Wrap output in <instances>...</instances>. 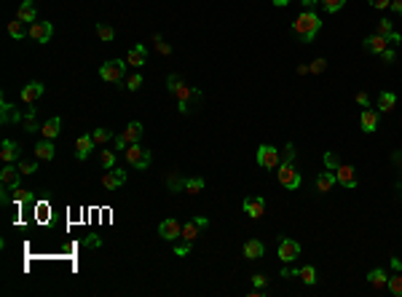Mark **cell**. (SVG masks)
Returning a JSON list of instances; mask_svg holds the SVG:
<instances>
[{"label":"cell","instance_id":"1","mask_svg":"<svg viewBox=\"0 0 402 297\" xmlns=\"http://www.w3.org/2000/svg\"><path fill=\"white\" fill-rule=\"evenodd\" d=\"M319 30H322V19L316 16V11H303V14L293 22V32H295L303 43H311Z\"/></svg>","mask_w":402,"mask_h":297},{"label":"cell","instance_id":"2","mask_svg":"<svg viewBox=\"0 0 402 297\" xmlns=\"http://www.w3.org/2000/svg\"><path fill=\"white\" fill-rule=\"evenodd\" d=\"M166 86H169V94H174L177 102H180V113H188V99L191 97H199V91H193L188 83H182L177 75L166 78Z\"/></svg>","mask_w":402,"mask_h":297},{"label":"cell","instance_id":"3","mask_svg":"<svg viewBox=\"0 0 402 297\" xmlns=\"http://www.w3.org/2000/svg\"><path fill=\"white\" fill-rule=\"evenodd\" d=\"M124 158H126V163L132 166V169L145 172L148 166H151V150H148V147H142L139 142H134V145H129L126 150H124Z\"/></svg>","mask_w":402,"mask_h":297},{"label":"cell","instance_id":"4","mask_svg":"<svg viewBox=\"0 0 402 297\" xmlns=\"http://www.w3.org/2000/svg\"><path fill=\"white\" fill-rule=\"evenodd\" d=\"M126 67H129V62H124V59H110V62H105V64L99 67V78L107 80V83H124V80H126Z\"/></svg>","mask_w":402,"mask_h":297},{"label":"cell","instance_id":"5","mask_svg":"<svg viewBox=\"0 0 402 297\" xmlns=\"http://www.w3.org/2000/svg\"><path fill=\"white\" fill-rule=\"evenodd\" d=\"M276 177H279V182H282V188H287V190H298L301 188V174L295 172V163H279L276 166Z\"/></svg>","mask_w":402,"mask_h":297},{"label":"cell","instance_id":"6","mask_svg":"<svg viewBox=\"0 0 402 297\" xmlns=\"http://www.w3.org/2000/svg\"><path fill=\"white\" fill-rule=\"evenodd\" d=\"M207 225H209L207 217H193V220H188V222L182 225V236H180V238H182V241H191V244H193V241L201 236V230L207 228Z\"/></svg>","mask_w":402,"mask_h":297},{"label":"cell","instance_id":"7","mask_svg":"<svg viewBox=\"0 0 402 297\" xmlns=\"http://www.w3.org/2000/svg\"><path fill=\"white\" fill-rule=\"evenodd\" d=\"M258 163L263 166V169H276L279 163H282V158H279V150L271 145H260L258 147Z\"/></svg>","mask_w":402,"mask_h":297},{"label":"cell","instance_id":"8","mask_svg":"<svg viewBox=\"0 0 402 297\" xmlns=\"http://www.w3.org/2000/svg\"><path fill=\"white\" fill-rule=\"evenodd\" d=\"M335 180H338V185H343V188H349V190H354L359 185L357 172H354V166H349V163H341L338 169H335Z\"/></svg>","mask_w":402,"mask_h":297},{"label":"cell","instance_id":"9","mask_svg":"<svg viewBox=\"0 0 402 297\" xmlns=\"http://www.w3.org/2000/svg\"><path fill=\"white\" fill-rule=\"evenodd\" d=\"M126 182V172L124 169H105V174H102V188L105 190H118L121 185Z\"/></svg>","mask_w":402,"mask_h":297},{"label":"cell","instance_id":"10","mask_svg":"<svg viewBox=\"0 0 402 297\" xmlns=\"http://www.w3.org/2000/svg\"><path fill=\"white\" fill-rule=\"evenodd\" d=\"M298 254H301V244L293 238H282L279 241V260L282 263H295Z\"/></svg>","mask_w":402,"mask_h":297},{"label":"cell","instance_id":"11","mask_svg":"<svg viewBox=\"0 0 402 297\" xmlns=\"http://www.w3.org/2000/svg\"><path fill=\"white\" fill-rule=\"evenodd\" d=\"M27 35H30L35 43H46V40L54 35V24H51V22H32V24H30V32H27Z\"/></svg>","mask_w":402,"mask_h":297},{"label":"cell","instance_id":"12","mask_svg":"<svg viewBox=\"0 0 402 297\" xmlns=\"http://www.w3.org/2000/svg\"><path fill=\"white\" fill-rule=\"evenodd\" d=\"M43 91H46V86H43L41 80H30V83H27V86L22 89V94H19V97H22L24 105H35V102H38V99L43 97Z\"/></svg>","mask_w":402,"mask_h":297},{"label":"cell","instance_id":"13","mask_svg":"<svg viewBox=\"0 0 402 297\" xmlns=\"http://www.w3.org/2000/svg\"><path fill=\"white\" fill-rule=\"evenodd\" d=\"M158 236H161L164 241H177V238L182 236V225L169 217V220H164L161 225H158Z\"/></svg>","mask_w":402,"mask_h":297},{"label":"cell","instance_id":"14","mask_svg":"<svg viewBox=\"0 0 402 297\" xmlns=\"http://www.w3.org/2000/svg\"><path fill=\"white\" fill-rule=\"evenodd\" d=\"M19 180H22V172H19V166H14V163H6V169L0 172V182H3V188H19Z\"/></svg>","mask_w":402,"mask_h":297},{"label":"cell","instance_id":"15","mask_svg":"<svg viewBox=\"0 0 402 297\" xmlns=\"http://www.w3.org/2000/svg\"><path fill=\"white\" fill-rule=\"evenodd\" d=\"M94 137L91 134H83V137H78V142H76V158L78 161H86L89 155H91V150H94Z\"/></svg>","mask_w":402,"mask_h":297},{"label":"cell","instance_id":"16","mask_svg":"<svg viewBox=\"0 0 402 297\" xmlns=\"http://www.w3.org/2000/svg\"><path fill=\"white\" fill-rule=\"evenodd\" d=\"M22 147L19 142H14V139H3V145H0V158H3L6 163H14L16 158H19Z\"/></svg>","mask_w":402,"mask_h":297},{"label":"cell","instance_id":"17","mask_svg":"<svg viewBox=\"0 0 402 297\" xmlns=\"http://www.w3.org/2000/svg\"><path fill=\"white\" fill-rule=\"evenodd\" d=\"M244 211L252 217V220H260L266 215V201L260 198V196H255V198H244Z\"/></svg>","mask_w":402,"mask_h":297},{"label":"cell","instance_id":"18","mask_svg":"<svg viewBox=\"0 0 402 297\" xmlns=\"http://www.w3.org/2000/svg\"><path fill=\"white\" fill-rule=\"evenodd\" d=\"M359 129H362L364 134H373V132H376V129H378V113H376V110H370V107L362 110V115H359Z\"/></svg>","mask_w":402,"mask_h":297},{"label":"cell","instance_id":"19","mask_svg":"<svg viewBox=\"0 0 402 297\" xmlns=\"http://www.w3.org/2000/svg\"><path fill=\"white\" fill-rule=\"evenodd\" d=\"M389 49V40H386V35H370V38H364V51H370V54H383Z\"/></svg>","mask_w":402,"mask_h":297},{"label":"cell","instance_id":"20","mask_svg":"<svg viewBox=\"0 0 402 297\" xmlns=\"http://www.w3.org/2000/svg\"><path fill=\"white\" fill-rule=\"evenodd\" d=\"M145 59H148V51H145L142 43H139V46H132V49H129V54H126L129 67H142Z\"/></svg>","mask_w":402,"mask_h":297},{"label":"cell","instance_id":"21","mask_svg":"<svg viewBox=\"0 0 402 297\" xmlns=\"http://www.w3.org/2000/svg\"><path fill=\"white\" fill-rule=\"evenodd\" d=\"M0 120H3V123H19L22 113H19L14 105H8V102L3 99V102H0Z\"/></svg>","mask_w":402,"mask_h":297},{"label":"cell","instance_id":"22","mask_svg":"<svg viewBox=\"0 0 402 297\" xmlns=\"http://www.w3.org/2000/svg\"><path fill=\"white\" fill-rule=\"evenodd\" d=\"M16 19L19 22H38V11H35V3L32 0H24V3L19 6V14H16Z\"/></svg>","mask_w":402,"mask_h":297},{"label":"cell","instance_id":"23","mask_svg":"<svg viewBox=\"0 0 402 297\" xmlns=\"http://www.w3.org/2000/svg\"><path fill=\"white\" fill-rule=\"evenodd\" d=\"M335 182H338V180H335V172H322V174H316V193H330Z\"/></svg>","mask_w":402,"mask_h":297},{"label":"cell","instance_id":"24","mask_svg":"<svg viewBox=\"0 0 402 297\" xmlns=\"http://www.w3.org/2000/svg\"><path fill=\"white\" fill-rule=\"evenodd\" d=\"M124 139H126L129 145L139 142V139H142V123H139V120H132V123L124 129Z\"/></svg>","mask_w":402,"mask_h":297},{"label":"cell","instance_id":"25","mask_svg":"<svg viewBox=\"0 0 402 297\" xmlns=\"http://www.w3.org/2000/svg\"><path fill=\"white\" fill-rule=\"evenodd\" d=\"M35 158H38V161H51V158H54V145H51V139H43V142L35 145Z\"/></svg>","mask_w":402,"mask_h":297},{"label":"cell","instance_id":"26","mask_svg":"<svg viewBox=\"0 0 402 297\" xmlns=\"http://www.w3.org/2000/svg\"><path fill=\"white\" fill-rule=\"evenodd\" d=\"M263 252H266V246L260 244V241H255V238L244 244V257L247 260H260V257H263Z\"/></svg>","mask_w":402,"mask_h":297},{"label":"cell","instance_id":"27","mask_svg":"<svg viewBox=\"0 0 402 297\" xmlns=\"http://www.w3.org/2000/svg\"><path fill=\"white\" fill-rule=\"evenodd\" d=\"M41 132H43L46 139H54V137L62 132V120H59V118H49V120H46V123L41 126Z\"/></svg>","mask_w":402,"mask_h":297},{"label":"cell","instance_id":"28","mask_svg":"<svg viewBox=\"0 0 402 297\" xmlns=\"http://www.w3.org/2000/svg\"><path fill=\"white\" fill-rule=\"evenodd\" d=\"M394 105H397V97L391 94V91H381V97H378L381 113H391V110H394Z\"/></svg>","mask_w":402,"mask_h":297},{"label":"cell","instance_id":"29","mask_svg":"<svg viewBox=\"0 0 402 297\" xmlns=\"http://www.w3.org/2000/svg\"><path fill=\"white\" fill-rule=\"evenodd\" d=\"M368 281L376 286V289H381V286H386V281H389V276H386V271H381V268H376V271H370L368 273Z\"/></svg>","mask_w":402,"mask_h":297},{"label":"cell","instance_id":"30","mask_svg":"<svg viewBox=\"0 0 402 297\" xmlns=\"http://www.w3.org/2000/svg\"><path fill=\"white\" fill-rule=\"evenodd\" d=\"M298 278H301L303 284H316V268H314V265L298 268Z\"/></svg>","mask_w":402,"mask_h":297},{"label":"cell","instance_id":"31","mask_svg":"<svg viewBox=\"0 0 402 297\" xmlns=\"http://www.w3.org/2000/svg\"><path fill=\"white\" fill-rule=\"evenodd\" d=\"M386 286H389V292L391 294H397V297H402V271H397L394 276L386 281Z\"/></svg>","mask_w":402,"mask_h":297},{"label":"cell","instance_id":"32","mask_svg":"<svg viewBox=\"0 0 402 297\" xmlns=\"http://www.w3.org/2000/svg\"><path fill=\"white\" fill-rule=\"evenodd\" d=\"M185 193H191V196H196V193H201L204 190V180L201 177H191V180H185V188H182Z\"/></svg>","mask_w":402,"mask_h":297},{"label":"cell","instance_id":"33","mask_svg":"<svg viewBox=\"0 0 402 297\" xmlns=\"http://www.w3.org/2000/svg\"><path fill=\"white\" fill-rule=\"evenodd\" d=\"M22 126H24V132H30V134L38 129L35 126V107H27V115L22 118Z\"/></svg>","mask_w":402,"mask_h":297},{"label":"cell","instance_id":"34","mask_svg":"<svg viewBox=\"0 0 402 297\" xmlns=\"http://www.w3.org/2000/svg\"><path fill=\"white\" fill-rule=\"evenodd\" d=\"M319 3H322V8L327 14H338L341 8L346 6V0H319Z\"/></svg>","mask_w":402,"mask_h":297},{"label":"cell","instance_id":"35","mask_svg":"<svg viewBox=\"0 0 402 297\" xmlns=\"http://www.w3.org/2000/svg\"><path fill=\"white\" fill-rule=\"evenodd\" d=\"M24 22H19V19H14V22H8V35H11V38H24V27H22Z\"/></svg>","mask_w":402,"mask_h":297},{"label":"cell","instance_id":"36","mask_svg":"<svg viewBox=\"0 0 402 297\" xmlns=\"http://www.w3.org/2000/svg\"><path fill=\"white\" fill-rule=\"evenodd\" d=\"M97 35H99L102 40H113V38H116V30H113L110 24H102V22H99V24H97Z\"/></svg>","mask_w":402,"mask_h":297},{"label":"cell","instance_id":"37","mask_svg":"<svg viewBox=\"0 0 402 297\" xmlns=\"http://www.w3.org/2000/svg\"><path fill=\"white\" fill-rule=\"evenodd\" d=\"M91 137H94L97 145H105L107 139H113V132H110V129H94V134H91Z\"/></svg>","mask_w":402,"mask_h":297},{"label":"cell","instance_id":"38","mask_svg":"<svg viewBox=\"0 0 402 297\" xmlns=\"http://www.w3.org/2000/svg\"><path fill=\"white\" fill-rule=\"evenodd\" d=\"M124 86H126L129 91H137L139 86H142V75H139V72H134V75H126Z\"/></svg>","mask_w":402,"mask_h":297},{"label":"cell","instance_id":"39","mask_svg":"<svg viewBox=\"0 0 402 297\" xmlns=\"http://www.w3.org/2000/svg\"><path fill=\"white\" fill-rule=\"evenodd\" d=\"M99 163H102V169H113V166H116V153L113 150H102Z\"/></svg>","mask_w":402,"mask_h":297},{"label":"cell","instance_id":"40","mask_svg":"<svg viewBox=\"0 0 402 297\" xmlns=\"http://www.w3.org/2000/svg\"><path fill=\"white\" fill-rule=\"evenodd\" d=\"M322 161H324V166H327L330 172H335V169L341 166V161H338V155H335V153H324V158H322Z\"/></svg>","mask_w":402,"mask_h":297},{"label":"cell","instance_id":"41","mask_svg":"<svg viewBox=\"0 0 402 297\" xmlns=\"http://www.w3.org/2000/svg\"><path fill=\"white\" fill-rule=\"evenodd\" d=\"M174 254H177V257H188V254H191V241L177 244V246H174Z\"/></svg>","mask_w":402,"mask_h":297},{"label":"cell","instance_id":"42","mask_svg":"<svg viewBox=\"0 0 402 297\" xmlns=\"http://www.w3.org/2000/svg\"><path fill=\"white\" fill-rule=\"evenodd\" d=\"M282 161L284 163H295V145L289 142L287 147H284V155H282Z\"/></svg>","mask_w":402,"mask_h":297},{"label":"cell","instance_id":"43","mask_svg":"<svg viewBox=\"0 0 402 297\" xmlns=\"http://www.w3.org/2000/svg\"><path fill=\"white\" fill-rule=\"evenodd\" d=\"M30 198H32V196H30L27 190H22V188H14V201H16V203H24V201H30Z\"/></svg>","mask_w":402,"mask_h":297},{"label":"cell","instance_id":"44","mask_svg":"<svg viewBox=\"0 0 402 297\" xmlns=\"http://www.w3.org/2000/svg\"><path fill=\"white\" fill-rule=\"evenodd\" d=\"M389 32H394L391 19H381V22H378V35H389Z\"/></svg>","mask_w":402,"mask_h":297},{"label":"cell","instance_id":"45","mask_svg":"<svg viewBox=\"0 0 402 297\" xmlns=\"http://www.w3.org/2000/svg\"><path fill=\"white\" fill-rule=\"evenodd\" d=\"M308 70H311V72H324V70H327V59H322V57H319V59H314Z\"/></svg>","mask_w":402,"mask_h":297},{"label":"cell","instance_id":"46","mask_svg":"<svg viewBox=\"0 0 402 297\" xmlns=\"http://www.w3.org/2000/svg\"><path fill=\"white\" fill-rule=\"evenodd\" d=\"M35 169H38V166H35L32 161H22V163H19V172H22V174H32Z\"/></svg>","mask_w":402,"mask_h":297},{"label":"cell","instance_id":"47","mask_svg":"<svg viewBox=\"0 0 402 297\" xmlns=\"http://www.w3.org/2000/svg\"><path fill=\"white\" fill-rule=\"evenodd\" d=\"M266 281H268V278H266L263 273H258V276H252V284H255V286H258V289H263V286H266Z\"/></svg>","mask_w":402,"mask_h":297},{"label":"cell","instance_id":"48","mask_svg":"<svg viewBox=\"0 0 402 297\" xmlns=\"http://www.w3.org/2000/svg\"><path fill=\"white\" fill-rule=\"evenodd\" d=\"M386 40H389V46H397V43H402V35L399 32H389Z\"/></svg>","mask_w":402,"mask_h":297},{"label":"cell","instance_id":"49","mask_svg":"<svg viewBox=\"0 0 402 297\" xmlns=\"http://www.w3.org/2000/svg\"><path fill=\"white\" fill-rule=\"evenodd\" d=\"M368 3H370L373 8H389L391 0H368Z\"/></svg>","mask_w":402,"mask_h":297},{"label":"cell","instance_id":"50","mask_svg":"<svg viewBox=\"0 0 402 297\" xmlns=\"http://www.w3.org/2000/svg\"><path fill=\"white\" fill-rule=\"evenodd\" d=\"M381 59L386 62V64H391V62H394V49H386V51L381 54Z\"/></svg>","mask_w":402,"mask_h":297},{"label":"cell","instance_id":"51","mask_svg":"<svg viewBox=\"0 0 402 297\" xmlns=\"http://www.w3.org/2000/svg\"><path fill=\"white\" fill-rule=\"evenodd\" d=\"M126 147H129V142L124 139V134H118L116 137V150H126Z\"/></svg>","mask_w":402,"mask_h":297},{"label":"cell","instance_id":"52","mask_svg":"<svg viewBox=\"0 0 402 297\" xmlns=\"http://www.w3.org/2000/svg\"><path fill=\"white\" fill-rule=\"evenodd\" d=\"M83 244H86V246H102V238H99V236H89Z\"/></svg>","mask_w":402,"mask_h":297},{"label":"cell","instance_id":"53","mask_svg":"<svg viewBox=\"0 0 402 297\" xmlns=\"http://www.w3.org/2000/svg\"><path fill=\"white\" fill-rule=\"evenodd\" d=\"M357 105H362V107H368V105H370V97L364 94V91H359V94H357Z\"/></svg>","mask_w":402,"mask_h":297},{"label":"cell","instance_id":"54","mask_svg":"<svg viewBox=\"0 0 402 297\" xmlns=\"http://www.w3.org/2000/svg\"><path fill=\"white\" fill-rule=\"evenodd\" d=\"M156 43H158V51H161V54H172V46L169 43H164V40H158V38H156Z\"/></svg>","mask_w":402,"mask_h":297},{"label":"cell","instance_id":"55","mask_svg":"<svg viewBox=\"0 0 402 297\" xmlns=\"http://www.w3.org/2000/svg\"><path fill=\"white\" fill-rule=\"evenodd\" d=\"M391 11H394V14H402V0H391Z\"/></svg>","mask_w":402,"mask_h":297},{"label":"cell","instance_id":"56","mask_svg":"<svg viewBox=\"0 0 402 297\" xmlns=\"http://www.w3.org/2000/svg\"><path fill=\"white\" fill-rule=\"evenodd\" d=\"M391 268H394V271H402V260L399 257H391Z\"/></svg>","mask_w":402,"mask_h":297},{"label":"cell","instance_id":"57","mask_svg":"<svg viewBox=\"0 0 402 297\" xmlns=\"http://www.w3.org/2000/svg\"><path fill=\"white\" fill-rule=\"evenodd\" d=\"M301 3H303V8H306V11H311V8L316 6V0H301Z\"/></svg>","mask_w":402,"mask_h":297},{"label":"cell","instance_id":"58","mask_svg":"<svg viewBox=\"0 0 402 297\" xmlns=\"http://www.w3.org/2000/svg\"><path fill=\"white\" fill-rule=\"evenodd\" d=\"M293 0H274V6H279V8H284V6H289Z\"/></svg>","mask_w":402,"mask_h":297},{"label":"cell","instance_id":"59","mask_svg":"<svg viewBox=\"0 0 402 297\" xmlns=\"http://www.w3.org/2000/svg\"><path fill=\"white\" fill-rule=\"evenodd\" d=\"M394 161H397V163H402V153H394Z\"/></svg>","mask_w":402,"mask_h":297}]
</instances>
